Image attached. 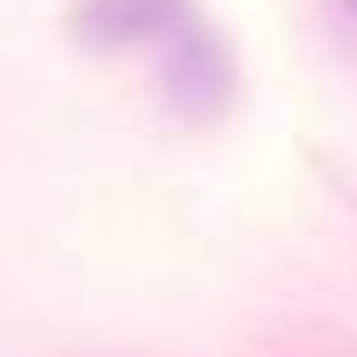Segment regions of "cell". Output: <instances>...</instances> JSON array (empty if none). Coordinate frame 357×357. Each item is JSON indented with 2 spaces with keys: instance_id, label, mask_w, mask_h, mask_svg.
I'll return each instance as SVG.
<instances>
[{
  "instance_id": "cell-1",
  "label": "cell",
  "mask_w": 357,
  "mask_h": 357,
  "mask_svg": "<svg viewBox=\"0 0 357 357\" xmlns=\"http://www.w3.org/2000/svg\"><path fill=\"white\" fill-rule=\"evenodd\" d=\"M159 79H166V106L185 126H212L238 93V60L205 20H192L185 33H172L159 47Z\"/></svg>"
},
{
  "instance_id": "cell-2",
  "label": "cell",
  "mask_w": 357,
  "mask_h": 357,
  "mask_svg": "<svg viewBox=\"0 0 357 357\" xmlns=\"http://www.w3.org/2000/svg\"><path fill=\"white\" fill-rule=\"evenodd\" d=\"M199 20L192 0H73L66 26L79 33V47L126 53V47H166L172 33Z\"/></svg>"
},
{
  "instance_id": "cell-3",
  "label": "cell",
  "mask_w": 357,
  "mask_h": 357,
  "mask_svg": "<svg viewBox=\"0 0 357 357\" xmlns=\"http://www.w3.org/2000/svg\"><path fill=\"white\" fill-rule=\"evenodd\" d=\"M337 7H344V13H351V20H357V0H337Z\"/></svg>"
}]
</instances>
